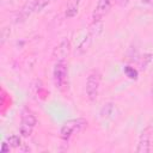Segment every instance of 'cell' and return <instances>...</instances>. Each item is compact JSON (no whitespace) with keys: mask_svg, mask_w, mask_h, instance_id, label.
<instances>
[{"mask_svg":"<svg viewBox=\"0 0 153 153\" xmlns=\"http://www.w3.org/2000/svg\"><path fill=\"white\" fill-rule=\"evenodd\" d=\"M87 126V121L84 118H74V120H69L67 122H65L60 129V134L61 137L63 140H68L72 135L81 131L85 127Z\"/></svg>","mask_w":153,"mask_h":153,"instance_id":"obj_1","label":"cell"},{"mask_svg":"<svg viewBox=\"0 0 153 153\" xmlns=\"http://www.w3.org/2000/svg\"><path fill=\"white\" fill-rule=\"evenodd\" d=\"M54 84L59 90H65L68 79V68L65 61H56L53 71Z\"/></svg>","mask_w":153,"mask_h":153,"instance_id":"obj_2","label":"cell"},{"mask_svg":"<svg viewBox=\"0 0 153 153\" xmlns=\"http://www.w3.org/2000/svg\"><path fill=\"white\" fill-rule=\"evenodd\" d=\"M99 86H100V74L97 71H93L88 74L86 80V94L91 102L97 99Z\"/></svg>","mask_w":153,"mask_h":153,"instance_id":"obj_3","label":"cell"},{"mask_svg":"<svg viewBox=\"0 0 153 153\" xmlns=\"http://www.w3.org/2000/svg\"><path fill=\"white\" fill-rule=\"evenodd\" d=\"M36 123H37V120L31 111H27V110L23 111L22 118H20V127H19L20 135L23 137H29L32 134Z\"/></svg>","mask_w":153,"mask_h":153,"instance_id":"obj_4","label":"cell"},{"mask_svg":"<svg viewBox=\"0 0 153 153\" xmlns=\"http://www.w3.org/2000/svg\"><path fill=\"white\" fill-rule=\"evenodd\" d=\"M151 141H152V128L147 127L142 130V133L139 137L136 152L137 153H148L151 151Z\"/></svg>","mask_w":153,"mask_h":153,"instance_id":"obj_5","label":"cell"},{"mask_svg":"<svg viewBox=\"0 0 153 153\" xmlns=\"http://www.w3.org/2000/svg\"><path fill=\"white\" fill-rule=\"evenodd\" d=\"M111 6H112V0H98L97 6L92 13L93 22H100L110 12Z\"/></svg>","mask_w":153,"mask_h":153,"instance_id":"obj_6","label":"cell"},{"mask_svg":"<svg viewBox=\"0 0 153 153\" xmlns=\"http://www.w3.org/2000/svg\"><path fill=\"white\" fill-rule=\"evenodd\" d=\"M69 48H71L69 41H68L67 38L63 39V41L60 42V44L54 49L53 57H54L56 61H65L66 56H67L68 53H69Z\"/></svg>","mask_w":153,"mask_h":153,"instance_id":"obj_7","label":"cell"},{"mask_svg":"<svg viewBox=\"0 0 153 153\" xmlns=\"http://www.w3.org/2000/svg\"><path fill=\"white\" fill-rule=\"evenodd\" d=\"M33 11H36V0H32V1H30V2H26V4L22 7V10H20L19 13H18L17 22H24V20H26V19L29 18V16H30Z\"/></svg>","mask_w":153,"mask_h":153,"instance_id":"obj_8","label":"cell"},{"mask_svg":"<svg viewBox=\"0 0 153 153\" xmlns=\"http://www.w3.org/2000/svg\"><path fill=\"white\" fill-rule=\"evenodd\" d=\"M80 2H81V0H67V5H66V17L67 18H73L76 16V13L79 11Z\"/></svg>","mask_w":153,"mask_h":153,"instance_id":"obj_9","label":"cell"},{"mask_svg":"<svg viewBox=\"0 0 153 153\" xmlns=\"http://www.w3.org/2000/svg\"><path fill=\"white\" fill-rule=\"evenodd\" d=\"M92 39H93V37H92V35L88 32L87 36H85L84 39L80 42V44L76 47V49H75V54H76V55H81V54H84V53L87 50L88 45L91 44Z\"/></svg>","mask_w":153,"mask_h":153,"instance_id":"obj_10","label":"cell"},{"mask_svg":"<svg viewBox=\"0 0 153 153\" xmlns=\"http://www.w3.org/2000/svg\"><path fill=\"white\" fill-rule=\"evenodd\" d=\"M112 111H114V104L106 103V104H104V106L100 110V116L103 118H108L110 115H112Z\"/></svg>","mask_w":153,"mask_h":153,"instance_id":"obj_11","label":"cell"},{"mask_svg":"<svg viewBox=\"0 0 153 153\" xmlns=\"http://www.w3.org/2000/svg\"><path fill=\"white\" fill-rule=\"evenodd\" d=\"M7 142H8V143H10V146H11V147H13V148L19 147V146H20V143H22L20 137H19L18 135H16V134L10 135V136L7 137Z\"/></svg>","mask_w":153,"mask_h":153,"instance_id":"obj_12","label":"cell"},{"mask_svg":"<svg viewBox=\"0 0 153 153\" xmlns=\"http://www.w3.org/2000/svg\"><path fill=\"white\" fill-rule=\"evenodd\" d=\"M124 74L129 78V79H137V71L136 69H134L133 67H130V66H126L124 67Z\"/></svg>","mask_w":153,"mask_h":153,"instance_id":"obj_13","label":"cell"},{"mask_svg":"<svg viewBox=\"0 0 153 153\" xmlns=\"http://www.w3.org/2000/svg\"><path fill=\"white\" fill-rule=\"evenodd\" d=\"M51 0H36V12L42 11L47 5L50 4Z\"/></svg>","mask_w":153,"mask_h":153,"instance_id":"obj_14","label":"cell"},{"mask_svg":"<svg viewBox=\"0 0 153 153\" xmlns=\"http://www.w3.org/2000/svg\"><path fill=\"white\" fill-rule=\"evenodd\" d=\"M10 33H11V30L8 27H4L2 29V32H1V44L5 43V41H6L7 36H10Z\"/></svg>","mask_w":153,"mask_h":153,"instance_id":"obj_15","label":"cell"},{"mask_svg":"<svg viewBox=\"0 0 153 153\" xmlns=\"http://www.w3.org/2000/svg\"><path fill=\"white\" fill-rule=\"evenodd\" d=\"M10 143L8 142H4L2 146H1V153H6V152H10Z\"/></svg>","mask_w":153,"mask_h":153,"instance_id":"obj_16","label":"cell"},{"mask_svg":"<svg viewBox=\"0 0 153 153\" xmlns=\"http://www.w3.org/2000/svg\"><path fill=\"white\" fill-rule=\"evenodd\" d=\"M115 2L121 7H126L129 4V0H115Z\"/></svg>","mask_w":153,"mask_h":153,"instance_id":"obj_17","label":"cell"},{"mask_svg":"<svg viewBox=\"0 0 153 153\" xmlns=\"http://www.w3.org/2000/svg\"><path fill=\"white\" fill-rule=\"evenodd\" d=\"M151 98L153 100V84H152V87H151Z\"/></svg>","mask_w":153,"mask_h":153,"instance_id":"obj_18","label":"cell"},{"mask_svg":"<svg viewBox=\"0 0 153 153\" xmlns=\"http://www.w3.org/2000/svg\"><path fill=\"white\" fill-rule=\"evenodd\" d=\"M141 1H142V2H151L152 0H141Z\"/></svg>","mask_w":153,"mask_h":153,"instance_id":"obj_19","label":"cell"}]
</instances>
